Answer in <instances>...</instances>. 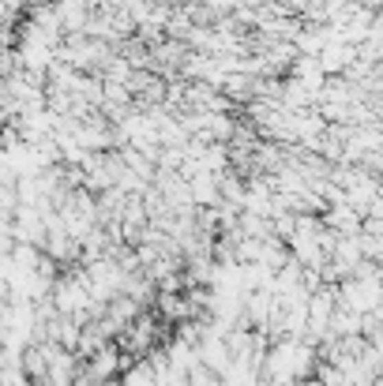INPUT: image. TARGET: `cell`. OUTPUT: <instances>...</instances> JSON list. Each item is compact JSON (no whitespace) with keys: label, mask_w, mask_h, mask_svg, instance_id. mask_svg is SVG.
Instances as JSON below:
<instances>
[{"label":"cell","mask_w":383,"mask_h":386,"mask_svg":"<svg viewBox=\"0 0 383 386\" xmlns=\"http://www.w3.org/2000/svg\"><path fill=\"white\" fill-rule=\"evenodd\" d=\"M346 296L353 300V315H357V311H361V289L349 285V289H346ZM364 296H369V300L376 304V281H372V278H364Z\"/></svg>","instance_id":"1"}]
</instances>
